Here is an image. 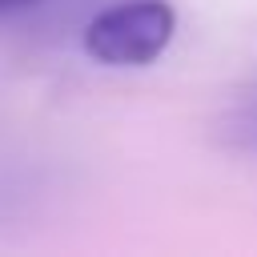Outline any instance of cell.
Returning a JSON list of instances; mask_svg holds the SVG:
<instances>
[{
    "label": "cell",
    "instance_id": "cell-3",
    "mask_svg": "<svg viewBox=\"0 0 257 257\" xmlns=\"http://www.w3.org/2000/svg\"><path fill=\"white\" fill-rule=\"evenodd\" d=\"M36 0H0V16H12V12H24V8H32Z\"/></svg>",
    "mask_w": 257,
    "mask_h": 257
},
{
    "label": "cell",
    "instance_id": "cell-1",
    "mask_svg": "<svg viewBox=\"0 0 257 257\" xmlns=\"http://www.w3.org/2000/svg\"><path fill=\"white\" fill-rule=\"evenodd\" d=\"M177 36L169 0H120L84 24V52L108 68H145Z\"/></svg>",
    "mask_w": 257,
    "mask_h": 257
},
{
    "label": "cell",
    "instance_id": "cell-2",
    "mask_svg": "<svg viewBox=\"0 0 257 257\" xmlns=\"http://www.w3.org/2000/svg\"><path fill=\"white\" fill-rule=\"evenodd\" d=\"M217 145L237 157L257 161V80L237 88V96L217 116Z\"/></svg>",
    "mask_w": 257,
    "mask_h": 257
}]
</instances>
